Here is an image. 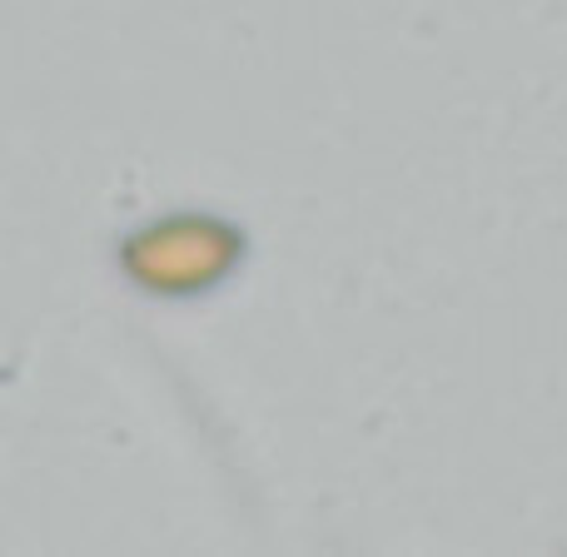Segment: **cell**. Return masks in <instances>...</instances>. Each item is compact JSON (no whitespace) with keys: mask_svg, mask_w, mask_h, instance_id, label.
Wrapping results in <instances>:
<instances>
[{"mask_svg":"<svg viewBox=\"0 0 567 557\" xmlns=\"http://www.w3.org/2000/svg\"><path fill=\"white\" fill-rule=\"evenodd\" d=\"M245 265V229L219 215H165L120 239V269L159 299L209 293Z\"/></svg>","mask_w":567,"mask_h":557,"instance_id":"cell-1","label":"cell"}]
</instances>
